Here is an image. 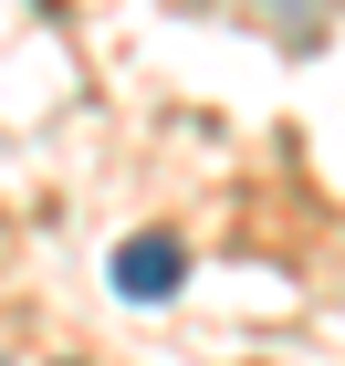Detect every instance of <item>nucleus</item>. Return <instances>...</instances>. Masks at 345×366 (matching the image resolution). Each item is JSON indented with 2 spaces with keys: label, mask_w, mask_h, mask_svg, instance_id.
I'll list each match as a JSON object with an SVG mask.
<instances>
[{
  "label": "nucleus",
  "mask_w": 345,
  "mask_h": 366,
  "mask_svg": "<svg viewBox=\"0 0 345 366\" xmlns=\"http://www.w3.org/2000/svg\"><path fill=\"white\" fill-rule=\"evenodd\" d=\"M178 282H189V252L157 241V230H136V241L115 252V293H126V304H168Z\"/></svg>",
  "instance_id": "obj_1"
},
{
  "label": "nucleus",
  "mask_w": 345,
  "mask_h": 366,
  "mask_svg": "<svg viewBox=\"0 0 345 366\" xmlns=\"http://www.w3.org/2000/svg\"><path fill=\"white\" fill-rule=\"evenodd\" d=\"M314 11H324V0H272V21H293V31L314 21Z\"/></svg>",
  "instance_id": "obj_2"
}]
</instances>
